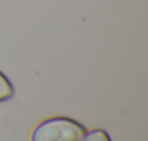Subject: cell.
<instances>
[{"label": "cell", "instance_id": "obj_1", "mask_svg": "<svg viewBox=\"0 0 148 141\" xmlns=\"http://www.w3.org/2000/svg\"><path fill=\"white\" fill-rule=\"evenodd\" d=\"M86 135V128L68 118H52L39 124L32 141H82Z\"/></svg>", "mask_w": 148, "mask_h": 141}, {"label": "cell", "instance_id": "obj_2", "mask_svg": "<svg viewBox=\"0 0 148 141\" xmlns=\"http://www.w3.org/2000/svg\"><path fill=\"white\" fill-rule=\"evenodd\" d=\"M12 96H13V87H12L10 82L0 73V102L8 100Z\"/></svg>", "mask_w": 148, "mask_h": 141}, {"label": "cell", "instance_id": "obj_3", "mask_svg": "<svg viewBox=\"0 0 148 141\" xmlns=\"http://www.w3.org/2000/svg\"><path fill=\"white\" fill-rule=\"evenodd\" d=\"M82 141H110V137L108 135L106 131L96 129V131H92V132L86 134Z\"/></svg>", "mask_w": 148, "mask_h": 141}]
</instances>
